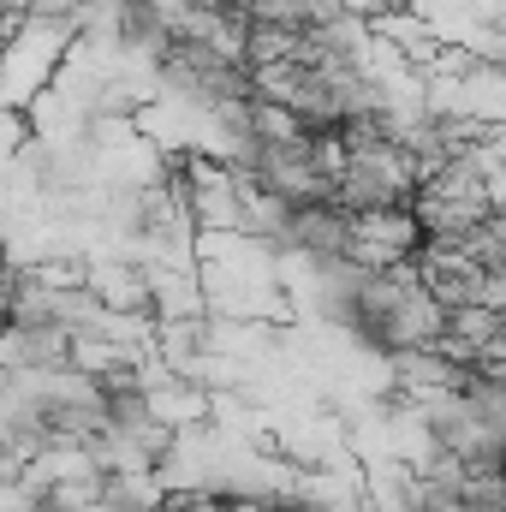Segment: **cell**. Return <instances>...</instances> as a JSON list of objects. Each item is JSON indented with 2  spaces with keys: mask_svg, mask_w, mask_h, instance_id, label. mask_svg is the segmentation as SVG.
Here are the masks:
<instances>
[{
  "mask_svg": "<svg viewBox=\"0 0 506 512\" xmlns=\"http://www.w3.org/2000/svg\"><path fill=\"white\" fill-rule=\"evenodd\" d=\"M423 179L411 167V155L399 149V137H376V143H352L340 149L334 167V203L352 221H376V215H411Z\"/></svg>",
  "mask_w": 506,
  "mask_h": 512,
  "instance_id": "obj_2",
  "label": "cell"
},
{
  "mask_svg": "<svg viewBox=\"0 0 506 512\" xmlns=\"http://www.w3.org/2000/svg\"><path fill=\"white\" fill-rule=\"evenodd\" d=\"M310 304L328 328H340L358 352H370L381 364L429 352L447 340V310L435 304V292L417 280V268H364V262H340L322 274H304Z\"/></svg>",
  "mask_w": 506,
  "mask_h": 512,
  "instance_id": "obj_1",
  "label": "cell"
}]
</instances>
